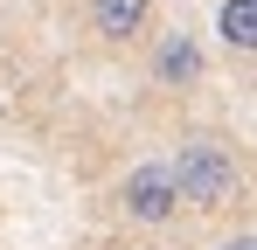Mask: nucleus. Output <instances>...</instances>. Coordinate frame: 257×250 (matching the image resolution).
Wrapping results in <instances>:
<instances>
[{"instance_id":"nucleus-5","label":"nucleus","mask_w":257,"mask_h":250,"mask_svg":"<svg viewBox=\"0 0 257 250\" xmlns=\"http://www.w3.org/2000/svg\"><path fill=\"white\" fill-rule=\"evenodd\" d=\"M215 35H222V49L250 56L257 49V0H222L215 7Z\"/></svg>"},{"instance_id":"nucleus-1","label":"nucleus","mask_w":257,"mask_h":250,"mask_svg":"<svg viewBox=\"0 0 257 250\" xmlns=\"http://www.w3.org/2000/svg\"><path fill=\"white\" fill-rule=\"evenodd\" d=\"M167 174H174V195L188 208H229L243 195V160H236V146H229V139H209V132L181 139V153L167 160Z\"/></svg>"},{"instance_id":"nucleus-2","label":"nucleus","mask_w":257,"mask_h":250,"mask_svg":"<svg viewBox=\"0 0 257 250\" xmlns=\"http://www.w3.org/2000/svg\"><path fill=\"white\" fill-rule=\"evenodd\" d=\"M118 208H125V222H146V229H160V222H174L181 215V195H174V174L167 160H139L118 181Z\"/></svg>"},{"instance_id":"nucleus-4","label":"nucleus","mask_w":257,"mask_h":250,"mask_svg":"<svg viewBox=\"0 0 257 250\" xmlns=\"http://www.w3.org/2000/svg\"><path fill=\"white\" fill-rule=\"evenodd\" d=\"M90 35L97 42H139V35H153V0H90Z\"/></svg>"},{"instance_id":"nucleus-3","label":"nucleus","mask_w":257,"mask_h":250,"mask_svg":"<svg viewBox=\"0 0 257 250\" xmlns=\"http://www.w3.org/2000/svg\"><path fill=\"white\" fill-rule=\"evenodd\" d=\"M202 77H209V49L195 35H160L153 42V83L160 90H195Z\"/></svg>"},{"instance_id":"nucleus-6","label":"nucleus","mask_w":257,"mask_h":250,"mask_svg":"<svg viewBox=\"0 0 257 250\" xmlns=\"http://www.w3.org/2000/svg\"><path fill=\"white\" fill-rule=\"evenodd\" d=\"M215 250H257V236H250V229H236V236H222Z\"/></svg>"}]
</instances>
